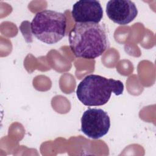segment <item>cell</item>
Instances as JSON below:
<instances>
[{
  "label": "cell",
  "instance_id": "obj_6",
  "mask_svg": "<svg viewBox=\"0 0 156 156\" xmlns=\"http://www.w3.org/2000/svg\"><path fill=\"white\" fill-rule=\"evenodd\" d=\"M71 15L76 23H99L103 10L99 1L80 0L73 5Z\"/></svg>",
  "mask_w": 156,
  "mask_h": 156
},
{
  "label": "cell",
  "instance_id": "obj_1",
  "mask_svg": "<svg viewBox=\"0 0 156 156\" xmlns=\"http://www.w3.org/2000/svg\"><path fill=\"white\" fill-rule=\"evenodd\" d=\"M68 37L70 49L78 58L94 59L110 45L106 31L99 23H76Z\"/></svg>",
  "mask_w": 156,
  "mask_h": 156
},
{
  "label": "cell",
  "instance_id": "obj_5",
  "mask_svg": "<svg viewBox=\"0 0 156 156\" xmlns=\"http://www.w3.org/2000/svg\"><path fill=\"white\" fill-rule=\"evenodd\" d=\"M106 13L115 23L126 25L137 16L138 10L135 4L129 0H110L106 5Z\"/></svg>",
  "mask_w": 156,
  "mask_h": 156
},
{
  "label": "cell",
  "instance_id": "obj_2",
  "mask_svg": "<svg viewBox=\"0 0 156 156\" xmlns=\"http://www.w3.org/2000/svg\"><path fill=\"white\" fill-rule=\"evenodd\" d=\"M124 85L119 80L107 79L97 74L85 76L76 90L78 99L87 106H101L109 101L112 93L122 94Z\"/></svg>",
  "mask_w": 156,
  "mask_h": 156
},
{
  "label": "cell",
  "instance_id": "obj_3",
  "mask_svg": "<svg viewBox=\"0 0 156 156\" xmlns=\"http://www.w3.org/2000/svg\"><path fill=\"white\" fill-rule=\"evenodd\" d=\"M67 25L66 15L51 10H44L37 13L30 23L32 34L40 41L55 44L65 36Z\"/></svg>",
  "mask_w": 156,
  "mask_h": 156
},
{
  "label": "cell",
  "instance_id": "obj_4",
  "mask_svg": "<svg viewBox=\"0 0 156 156\" xmlns=\"http://www.w3.org/2000/svg\"><path fill=\"white\" fill-rule=\"evenodd\" d=\"M110 127V117L101 108H88L81 118V131L88 138L99 139L105 135Z\"/></svg>",
  "mask_w": 156,
  "mask_h": 156
}]
</instances>
